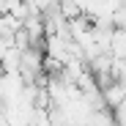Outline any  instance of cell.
Segmentation results:
<instances>
[{
    "label": "cell",
    "mask_w": 126,
    "mask_h": 126,
    "mask_svg": "<svg viewBox=\"0 0 126 126\" xmlns=\"http://www.w3.org/2000/svg\"><path fill=\"white\" fill-rule=\"evenodd\" d=\"M101 99H104V104H107V110H112V107H118V104L126 101V88L121 85L118 79H112L110 85L101 88Z\"/></svg>",
    "instance_id": "obj_1"
},
{
    "label": "cell",
    "mask_w": 126,
    "mask_h": 126,
    "mask_svg": "<svg viewBox=\"0 0 126 126\" xmlns=\"http://www.w3.org/2000/svg\"><path fill=\"white\" fill-rule=\"evenodd\" d=\"M25 3L30 6V11L44 14V11H49V8H55V6H58V0H25Z\"/></svg>",
    "instance_id": "obj_2"
},
{
    "label": "cell",
    "mask_w": 126,
    "mask_h": 126,
    "mask_svg": "<svg viewBox=\"0 0 126 126\" xmlns=\"http://www.w3.org/2000/svg\"><path fill=\"white\" fill-rule=\"evenodd\" d=\"M112 25H115V28H121V30H126V3H123L121 8H115V11H112Z\"/></svg>",
    "instance_id": "obj_3"
}]
</instances>
